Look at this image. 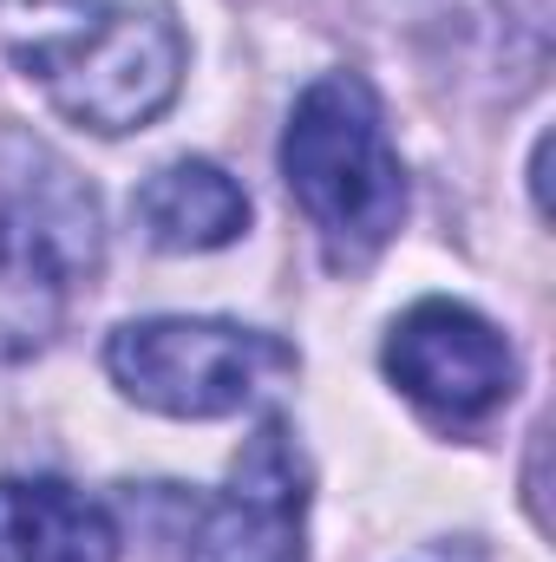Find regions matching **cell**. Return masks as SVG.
Instances as JSON below:
<instances>
[{"instance_id": "obj_8", "label": "cell", "mask_w": 556, "mask_h": 562, "mask_svg": "<svg viewBox=\"0 0 556 562\" xmlns=\"http://www.w3.org/2000/svg\"><path fill=\"white\" fill-rule=\"evenodd\" d=\"M144 243L164 256H210L249 229V190L210 157H170L132 196Z\"/></svg>"}, {"instance_id": "obj_5", "label": "cell", "mask_w": 556, "mask_h": 562, "mask_svg": "<svg viewBox=\"0 0 556 562\" xmlns=\"http://www.w3.org/2000/svg\"><path fill=\"white\" fill-rule=\"evenodd\" d=\"M380 367L419 413L438 425H478L518 393L511 340L478 307L445 301V294H425L393 321V334L380 347Z\"/></svg>"}, {"instance_id": "obj_6", "label": "cell", "mask_w": 556, "mask_h": 562, "mask_svg": "<svg viewBox=\"0 0 556 562\" xmlns=\"http://www.w3.org/2000/svg\"><path fill=\"white\" fill-rule=\"evenodd\" d=\"M184 562H308V458L281 413L256 425L230 484L197 510Z\"/></svg>"}, {"instance_id": "obj_4", "label": "cell", "mask_w": 556, "mask_h": 562, "mask_svg": "<svg viewBox=\"0 0 556 562\" xmlns=\"http://www.w3.org/2000/svg\"><path fill=\"white\" fill-rule=\"evenodd\" d=\"M112 386L164 419H230L243 413L269 380L294 373V347L243 327V321H203V314H151L125 321L105 340Z\"/></svg>"}, {"instance_id": "obj_3", "label": "cell", "mask_w": 556, "mask_h": 562, "mask_svg": "<svg viewBox=\"0 0 556 562\" xmlns=\"http://www.w3.org/2000/svg\"><path fill=\"white\" fill-rule=\"evenodd\" d=\"M281 183L334 269H367L407 223V164L387 138L380 92L360 72H321L281 132Z\"/></svg>"}, {"instance_id": "obj_2", "label": "cell", "mask_w": 556, "mask_h": 562, "mask_svg": "<svg viewBox=\"0 0 556 562\" xmlns=\"http://www.w3.org/2000/svg\"><path fill=\"white\" fill-rule=\"evenodd\" d=\"M105 256L92 183L33 132H0V367L46 353Z\"/></svg>"}, {"instance_id": "obj_7", "label": "cell", "mask_w": 556, "mask_h": 562, "mask_svg": "<svg viewBox=\"0 0 556 562\" xmlns=\"http://www.w3.org/2000/svg\"><path fill=\"white\" fill-rule=\"evenodd\" d=\"M119 517L66 477H0V562H119Z\"/></svg>"}, {"instance_id": "obj_1", "label": "cell", "mask_w": 556, "mask_h": 562, "mask_svg": "<svg viewBox=\"0 0 556 562\" xmlns=\"http://www.w3.org/2000/svg\"><path fill=\"white\" fill-rule=\"evenodd\" d=\"M7 53L59 119L99 138H125L164 119L190 66L177 20L132 0H26Z\"/></svg>"}]
</instances>
